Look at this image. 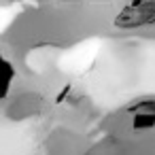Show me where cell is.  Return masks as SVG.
<instances>
[{
	"label": "cell",
	"instance_id": "2",
	"mask_svg": "<svg viewBox=\"0 0 155 155\" xmlns=\"http://www.w3.org/2000/svg\"><path fill=\"white\" fill-rule=\"evenodd\" d=\"M153 125H155V113H138L134 117L136 130H144V127H153Z\"/></svg>",
	"mask_w": 155,
	"mask_h": 155
},
{
	"label": "cell",
	"instance_id": "1",
	"mask_svg": "<svg viewBox=\"0 0 155 155\" xmlns=\"http://www.w3.org/2000/svg\"><path fill=\"white\" fill-rule=\"evenodd\" d=\"M155 21V0H132L117 15L115 24L119 28H138Z\"/></svg>",
	"mask_w": 155,
	"mask_h": 155
}]
</instances>
